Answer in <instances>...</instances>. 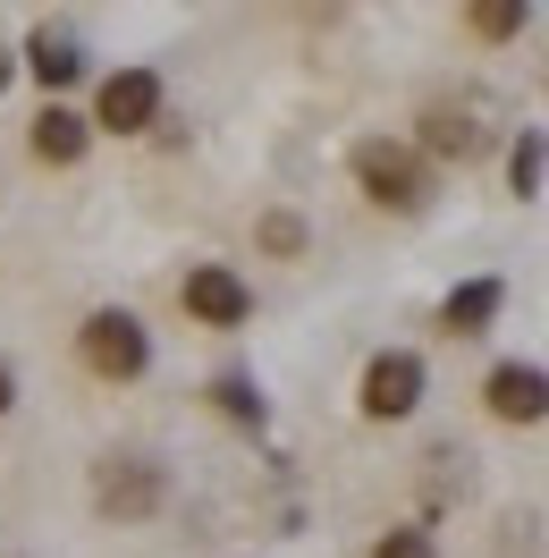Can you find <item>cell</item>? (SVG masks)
<instances>
[{
    "label": "cell",
    "mask_w": 549,
    "mask_h": 558,
    "mask_svg": "<svg viewBox=\"0 0 549 558\" xmlns=\"http://www.w3.org/2000/svg\"><path fill=\"white\" fill-rule=\"evenodd\" d=\"M373 558H440V550H431V533L398 524V533H380V550H373Z\"/></svg>",
    "instance_id": "14"
},
{
    "label": "cell",
    "mask_w": 549,
    "mask_h": 558,
    "mask_svg": "<svg viewBox=\"0 0 549 558\" xmlns=\"http://www.w3.org/2000/svg\"><path fill=\"white\" fill-rule=\"evenodd\" d=\"M508 170H515V195H533V186H541V136H524V144H515V161H508Z\"/></svg>",
    "instance_id": "16"
},
{
    "label": "cell",
    "mask_w": 549,
    "mask_h": 558,
    "mask_svg": "<svg viewBox=\"0 0 549 558\" xmlns=\"http://www.w3.org/2000/svg\"><path fill=\"white\" fill-rule=\"evenodd\" d=\"M465 26H474L481 43H508V35H524V0H474Z\"/></svg>",
    "instance_id": "12"
},
{
    "label": "cell",
    "mask_w": 549,
    "mask_h": 558,
    "mask_svg": "<svg viewBox=\"0 0 549 558\" xmlns=\"http://www.w3.org/2000/svg\"><path fill=\"white\" fill-rule=\"evenodd\" d=\"M9 407H17V381H9V364H0V415H9Z\"/></svg>",
    "instance_id": "17"
},
{
    "label": "cell",
    "mask_w": 549,
    "mask_h": 558,
    "mask_svg": "<svg viewBox=\"0 0 549 558\" xmlns=\"http://www.w3.org/2000/svg\"><path fill=\"white\" fill-rule=\"evenodd\" d=\"M263 254H305V220H296V211H271V220H263Z\"/></svg>",
    "instance_id": "13"
},
{
    "label": "cell",
    "mask_w": 549,
    "mask_h": 558,
    "mask_svg": "<svg viewBox=\"0 0 549 558\" xmlns=\"http://www.w3.org/2000/svg\"><path fill=\"white\" fill-rule=\"evenodd\" d=\"M161 119V76L152 69H110L102 94H94V128L102 136H144Z\"/></svg>",
    "instance_id": "5"
},
{
    "label": "cell",
    "mask_w": 549,
    "mask_h": 558,
    "mask_svg": "<svg viewBox=\"0 0 549 558\" xmlns=\"http://www.w3.org/2000/svg\"><path fill=\"white\" fill-rule=\"evenodd\" d=\"M423 144H431V153H448V161H474L481 153V128H474V110H431V119H423Z\"/></svg>",
    "instance_id": "11"
},
{
    "label": "cell",
    "mask_w": 549,
    "mask_h": 558,
    "mask_svg": "<svg viewBox=\"0 0 549 558\" xmlns=\"http://www.w3.org/2000/svg\"><path fill=\"white\" fill-rule=\"evenodd\" d=\"M178 305L204 322V330H237V322L254 314V288H245L229 263H195V271H186V288H178Z\"/></svg>",
    "instance_id": "6"
},
{
    "label": "cell",
    "mask_w": 549,
    "mask_h": 558,
    "mask_svg": "<svg viewBox=\"0 0 549 558\" xmlns=\"http://www.w3.org/2000/svg\"><path fill=\"white\" fill-rule=\"evenodd\" d=\"M355 407H364L373 423H406L414 407H423V355H406V348L373 355L364 381H355Z\"/></svg>",
    "instance_id": "4"
},
{
    "label": "cell",
    "mask_w": 549,
    "mask_h": 558,
    "mask_svg": "<svg viewBox=\"0 0 549 558\" xmlns=\"http://www.w3.org/2000/svg\"><path fill=\"white\" fill-rule=\"evenodd\" d=\"M26 69H35V85H51V94H60V85H76V76H85V51H76V35L42 26V35L26 43Z\"/></svg>",
    "instance_id": "10"
},
{
    "label": "cell",
    "mask_w": 549,
    "mask_h": 558,
    "mask_svg": "<svg viewBox=\"0 0 549 558\" xmlns=\"http://www.w3.org/2000/svg\"><path fill=\"white\" fill-rule=\"evenodd\" d=\"M0 85H9V51H0Z\"/></svg>",
    "instance_id": "18"
},
{
    "label": "cell",
    "mask_w": 549,
    "mask_h": 558,
    "mask_svg": "<svg viewBox=\"0 0 549 558\" xmlns=\"http://www.w3.org/2000/svg\"><path fill=\"white\" fill-rule=\"evenodd\" d=\"M481 407L499 423H541L549 415V373L541 364H499V373L481 381Z\"/></svg>",
    "instance_id": "7"
},
{
    "label": "cell",
    "mask_w": 549,
    "mask_h": 558,
    "mask_svg": "<svg viewBox=\"0 0 549 558\" xmlns=\"http://www.w3.org/2000/svg\"><path fill=\"white\" fill-rule=\"evenodd\" d=\"M346 161H355V186H364L380 211H423V204H431V170H423V153H414V144L364 136Z\"/></svg>",
    "instance_id": "1"
},
{
    "label": "cell",
    "mask_w": 549,
    "mask_h": 558,
    "mask_svg": "<svg viewBox=\"0 0 549 558\" xmlns=\"http://www.w3.org/2000/svg\"><path fill=\"white\" fill-rule=\"evenodd\" d=\"M76 355H85L94 381H136L144 364H152V339H144V322L127 305H102V314H85V330H76Z\"/></svg>",
    "instance_id": "2"
},
{
    "label": "cell",
    "mask_w": 549,
    "mask_h": 558,
    "mask_svg": "<svg viewBox=\"0 0 549 558\" xmlns=\"http://www.w3.org/2000/svg\"><path fill=\"white\" fill-rule=\"evenodd\" d=\"M161 499H170V474H161L152 457H102V465H94V508H102L110 524L161 517Z\"/></svg>",
    "instance_id": "3"
},
{
    "label": "cell",
    "mask_w": 549,
    "mask_h": 558,
    "mask_svg": "<svg viewBox=\"0 0 549 558\" xmlns=\"http://www.w3.org/2000/svg\"><path fill=\"white\" fill-rule=\"evenodd\" d=\"M211 398H220V415H237V423H263V398H254L245 381H220Z\"/></svg>",
    "instance_id": "15"
},
{
    "label": "cell",
    "mask_w": 549,
    "mask_h": 558,
    "mask_svg": "<svg viewBox=\"0 0 549 558\" xmlns=\"http://www.w3.org/2000/svg\"><path fill=\"white\" fill-rule=\"evenodd\" d=\"M35 161H51V170H69V161H85V144H94V119H76V110H60V102H42L35 110Z\"/></svg>",
    "instance_id": "8"
},
{
    "label": "cell",
    "mask_w": 549,
    "mask_h": 558,
    "mask_svg": "<svg viewBox=\"0 0 549 558\" xmlns=\"http://www.w3.org/2000/svg\"><path fill=\"white\" fill-rule=\"evenodd\" d=\"M499 305H508V288H499V279H465V288H448L440 330H448V339H474V330L499 322Z\"/></svg>",
    "instance_id": "9"
}]
</instances>
